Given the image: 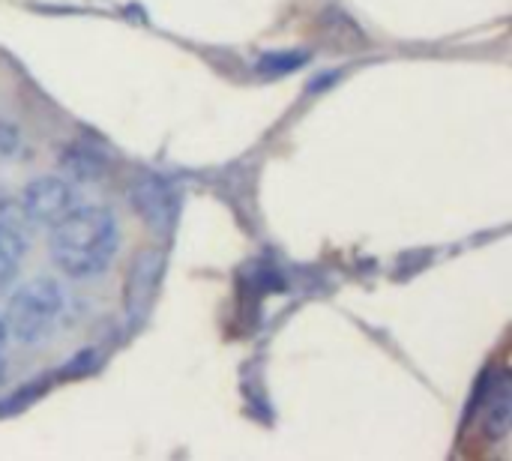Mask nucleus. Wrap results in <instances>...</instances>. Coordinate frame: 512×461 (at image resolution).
Listing matches in <instances>:
<instances>
[{
    "label": "nucleus",
    "mask_w": 512,
    "mask_h": 461,
    "mask_svg": "<svg viewBox=\"0 0 512 461\" xmlns=\"http://www.w3.org/2000/svg\"><path fill=\"white\" fill-rule=\"evenodd\" d=\"M78 192L69 180L57 177V174H45L30 180L21 195H18V207L24 210V216L33 225H57L66 213H72L78 207Z\"/></svg>",
    "instance_id": "obj_3"
},
{
    "label": "nucleus",
    "mask_w": 512,
    "mask_h": 461,
    "mask_svg": "<svg viewBox=\"0 0 512 461\" xmlns=\"http://www.w3.org/2000/svg\"><path fill=\"white\" fill-rule=\"evenodd\" d=\"M132 204L141 213V219L156 228V231H168L174 225L177 216V195L171 189V183L159 174H141L132 183Z\"/></svg>",
    "instance_id": "obj_5"
},
{
    "label": "nucleus",
    "mask_w": 512,
    "mask_h": 461,
    "mask_svg": "<svg viewBox=\"0 0 512 461\" xmlns=\"http://www.w3.org/2000/svg\"><path fill=\"white\" fill-rule=\"evenodd\" d=\"M3 378H6V363H3V357H0V384H3Z\"/></svg>",
    "instance_id": "obj_9"
},
{
    "label": "nucleus",
    "mask_w": 512,
    "mask_h": 461,
    "mask_svg": "<svg viewBox=\"0 0 512 461\" xmlns=\"http://www.w3.org/2000/svg\"><path fill=\"white\" fill-rule=\"evenodd\" d=\"M6 342H9V330H6V318L0 315V351L6 348Z\"/></svg>",
    "instance_id": "obj_8"
},
{
    "label": "nucleus",
    "mask_w": 512,
    "mask_h": 461,
    "mask_svg": "<svg viewBox=\"0 0 512 461\" xmlns=\"http://www.w3.org/2000/svg\"><path fill=\"white\" fill-rule=\"evenodd\" d=\"M303 63H306L303 51H276V54H264L261 57L258 72L261 75H282V72H291V69H297Z\"/></svg>",
    "instance_id": "obj_7"
},
{
    "label": "nucleus",
    "mask_w": 512,
    "mask_h": 461,
    "mask_svg": "<svg viewBox=\"0 0 512 461\" xmlns=\"http://www.w3.org/2000/svg\"><path fill=\"white\" fill-rule=\"evenodd\" d=\"M120 249V225L108 207L78 204L57 225H51L48 252L69 279L102 276Z\"/></svg>",
    "instance_id": "obj_1"
},
{
    "label": "nucleus",
    "mask_w": 512,
    "mask_h": 461,
    "mask_svg": "<svg viewBox=\"0 0 512 461\" xmlns=\"http://www.w3.org/2000/svg\"><path fill=\"white\" fill-rule=\"evenodd\" d=\"M510 375L498 372L495 378H489V390H486V414H483V426L486 432L501 441L507 438L512 423V393H510Z\"/></svg>",
    "instance_id": "obj_6"
},
{
    "label": "nucleus",
    "mask_w": 512,
    "mask_h": 461,
    "mask_svg": "<svg viewBox=\"0 0 512 461\" xmlns=\"http://www.w3.org/2000/svg\"><path fill=\"white\" fill-rule=\"evenodd\" d=\"M30 237H33V222L18 207V198L12 201L0 195V294L15 282L24 255L30 249Z\"/></svg>",
    "instance_id": "obj_4"
},
{
    "label": "nucleus",
    "mask_w": 512,
    "mask_h": 461,
    "mask_svg": "<svg viewBox=\"0 0 512 461\" xmlns=\"http://www.w3.org/2000/svg\"><path fill=\"white\" fill-rule=\"evenodd\" d=\"M63 312H66L63 288L54 279L39 276V279L24 282L9 297V306H6L3 318H6L9 336L18 345L33 348V345H42L57 330V321L63 318Z\"/></svg>",
    "instance_id": "obj_2"
}]
</instances>
